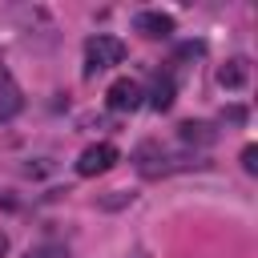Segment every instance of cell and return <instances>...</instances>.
Segmentation results:
<instances>
[{"mask_svg": "<svg viewBox=\"0 0 258 258\" xmlns=\"http://www.w3.org/2000/svg\"><path fill=\"white\" fill-rule=\"evenodd\" d=\"M177 137H181L185 145H214V141H218V129L206 125V121H181V125H177Z\"/></svg>", "mask_w": 258, "mask_h": 258, "instance_id": "52a82bcc", "label": "cell"}, {"mask_svg": "<svg viewBox=\"0 0 258 258\" xmlns=\"http://www.w3.org/2000/svg\"><path fill=\"white\" fill-rule=\"evenodd\" d=\"M4 254H8V234L0 230V258H4Z\"/></svg>", "mask_w": 258, "mask_h": 258, "instance_id": "8fae6325", "label": "cell"}, {"mask_svg": "<svg viewBox=\"0 0 258 258\" xmlns=\"http://www.w3.org/2000/svg\"><path fill=\"white\" fill-rule=\"evenodd\" d=\"M246 81H250V64L242 56H234V60H226L218 69V85L222 89H246Z\"/></svg>", "mask_w": 258, "mask_h": 258, "instance_id": "8992f818", "label": "cell"}, {"mask_svg": "<svg viewBox=\"0 0 258 258\" xmlns=\"http://www.w3.org/2000/svg\"><path fill=\"white\" fill-rule=\"evenodd\" d=\"M20 105H24V93H20L16 77L8 73V64H0V125L12 121V117L20 113Z\"/></svg>", "mask_w": 258, "mask_h": 258, "instance_id": "277c9868", "label": "cell"}, {"mask_svg": "<svg viewBox=\"0 0 258 258\" xmlns=\"http://www.w3.org/2000/svg\"><path fill=\"white\" fill-rule=\"evenodd\" d=\"M173 97H177V93H173V81H169V77H157L153 89H149V105H153L157 113H165V109H173Z\"/></svg>", "mask_w": 258, "mask_h": 258, "instance_id": "ba28073f", "label": "cell"}, {"mask_svg": "<svg viewBox=\"0 0 258 258\" xmlns=\"http://www.w3.org/2000/svg\"><path fill=\"white\" fill-rule=\"evenodd\" d=\"M141 85L133 81V77H117L109 89H105V105L113 109V113H133L137 105H141Z\"/></svg>", "mask_w": 258, "mask_h": 258, "instance_id": "3957f363", "label": "cell"}, {"mask_svg": "<svg viewBox=\"0 0 258 258\" xmlns=\"http://www.w3.org/2000/svg\"><path fill=\"white\" fill-rule=\"evenodd\" d=\"M226 117H230V121H246V109H238V105H234V109H226Z\"/></svg>", "mask_w": 258, "mask_h": 258, "instance_id": "30bf717a", "label": "cell"}, {"mask_svg": "<svg viewBox=\"0 0 258 258\" xmlns=\"http://www.w3.org/2000/svg\"><path fill=\"white\" fill-rule=\"evenodd\" d=\"M242 169L246 173H258V145H246L242 149Z\"/></svg>", "mask_w": 258, "mask_h": 258, "instance_id": "9c48e42d", "label": "cell"}, {"mask_svg": "<svg viewBox=\"0 0 258 258\" xmlns=\"http://www.w3.org/2000/svg\"><path fill=\"white\" fill-rule=\"evenodd\" d=\"M137 32L141 36H149V40H165V36H173V16H165V12H137Z\"/></svg>", "mask_w": 258, "mask_h": 258, "instance_id": "5b68a950", "label": "cell"}, {"mask_svg": "<svg viewBox=\"0 0 258 258\" xmlns=\"http://www.w3.org/2000/svg\"><path fill=\"white\" fill-rule=\"evenodd\" d=\"M113 165H117V149H113L109 141H97V145L81 149V157H77V173H81V177H97V173H109Z\"/></svg>", "mask_w": 258, "mask_h": 258, "instance_id": "7a4b0ae2", "label": "cell"}, {"mask_svg": "<svg viewBox=\"0 0 258 258\" xmlns=\"http://www.w3.org/2000/svg\"><path fill=\"white\" fill-rule=\"evenodd\" d=\"M125 60V40L121 36H109V32H97L85 40V73H101V69H113Z\"/></svg>", "mask_w": 258, "mask_h": 258, "instance_id": "6da1fadb", "label": "cell"}]
</instances>
